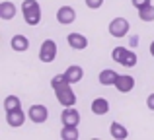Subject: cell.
Wrapping results in <instances>:
<instances>
[{
    "instance_id": "4",
    "label": "cell",
    "mask_w": 154,
    "mask_h": 140,
    "mask_svg": "<svg viewBox=\"0 0 154 140\" xmlns=\"http://www.w3.org/2000/svg\"><path fill=\"white\" fill-rule=\"evenodd\" d=\"M57 57V43L53 39H45L41 43V49H39V61L41 62H53Z\"/></svg>"
},
{
    "instance_id": "23",
    "label": "cell",
    "mask_w": 154,
    "mask_h": 140,
    "mask_svg": "<svg viewBox=\"0 0 154 140\" xmlns=\"http://www.w3.org/2000/svg\"><path fill=\"white\" fill-rule=\"evenodd\" d=\"M133 2V6L137 8V10H139V8H143V6H146V4H152L150 0H131Z\"/></svg>"
},
{
    "instance_id": "7",
    "label": "cell",
    "mask_w": 154,
    "mask_h": 140,
    "mask_svg": "<svg viewBox=\"0 0 154 140\" xmlns=\"http://www.w3.org/2000/svg\"><path fill=\"white\" fill-rule=\"evenodd\" d=\"M60 121H63V125L78 127L80 125V113H78V109H74V107H64L63 115H60Z\"/></svg>"
},
{
    "instance_id": "11",
    "label": "cell",
    "mask_w": 154,
    "mask_h": 140,
    "mask_svg": "<svg viewBox=\"0 0 154 140\" xmlns=\"http://www.w3.org/2000/svg\"><path fill=\"white\" fill-rule=\"evenodd\" d=\"M117 78H119V74H117L115 70H111V68L102 70V72H100V76H98V80H100L102 86H115Z\"/></svg>"
},
{
    "instance_id": "10",
    "label": "cell",
    "mask_w": 154,
    "mask_h": 140,
    "mask_svg": "<svg viewBox=\"0 0 154 140\" xmlns=\"http://www.w3.org/2000/svg\"><path fill=\"white\" fill-rule=\"evenodd\" d=\"M23 121H26V113L22 109H14V111H6V123L10 127H22Z\"/></svg>"
},
{
    "instance_id": "19",
    "label": "cell",
    "mask_w": 154,
    "mask_h": 140,
    "mask_svg": "<svg viewBox=\"0 0 154 140\" xmlns=\"http://www.w3.org/2000/svg\"><path fill=\"white\" fill-rule=\"evenodd\" d=\"M4 109L6 111H14V109H22V101L18 95H8L4 99Z\"/></svg>"
},
{
    "instance_id": "20",
    "label": "cell",
    "mask_w": 154,
    "mask_h": 140,
    "mask_svg": "<svg viewBox=\"0 0 154 140\" xmlns=\"http://www.w3.org/2000/svg\"><path fill=\"white\" fill-rule=\"evenodd\" d=\"M137 62H139V58H137V53L129 49L127 53H125V57H123V61H121V64L127 66V68H133V66H135Z\"/></svg>"
},
{
    "instance_id": "12",
    "label": "cell",
    "mask_w": 154,
    "mask_h": 140,
    "mask_svg": "<svg viewBox=\"0 0 154 140\" xmlns=\"http://www.w3.org/2000/svg\"><path fill=\"white\" fill-rule=\"evenodd\" d=\"M66 78H68V82L70 84H78L80 80L84 78V68L82 66H78V64H72V66H68L66 68Z\"/></svg>"
},
{
    "instance_id": "15",
    "label": "cell",
    "mask_w": 154,
    "mask_h": 140,
    "mask_svg": "<svg viewBox=\"0 0 154 140\" xmlns=\"http://www.w3.org/2000/svg\"><path fill=\"white\" fill-rule=\"evenodd\" d=\"M109 133H111V136L115 140H125L129 136V130L125 129V125H121V123H111V127H109Z\"/></svg>"
},
{
    "instance_id": "8",
    "label": "cell",
    "mask_w": 154,
    "mask_h": 140,
    "mask_svg": "<svg viewBox=\"0 0 154 140\" xmlns=\"http://www.w3.org/2000/svg\"><path fill=\"white\" fill-rule=\"evenodd\" d=\"M115 88L119 94H129V91H133V88H135V78L129 74H119V78H117L115 82Z\"/></svg>"
},
{
    "instance_id": "9",
    "label": "cell",
    "mask_w": 154,
    "mask_h": 140,
    "mask_svg": "<svg viewBox=\"0 0 154 140\" xmlns=\"http://www.w3.org/2000/svg\"><path fill=\"white\" fill-rule=\"evenodd\" d=\"M66 41H68V45L72 47V49H76V51H84L88 47V39H86V35H82V33H68V37H66Z\"/></svg>"
},
{
    "instance_id": "17",
    "label": "cell",
    "mask_w": 154,
    "mask_h": 140,
    "mask_svg": "<svg viewBox=\"0 0 154 140\" xmlns=\"http://www.w3.org/2000/svg\"><path fill=\"white\" fill-rule=\"evenodd\" d=\"M60 136H63V140H76V138H78V127L63 125V130H60Z\"/></svg>"
},
{
    "instance_id": "1",
    "label": "cell",
    "mask_w": 154,
    "mask_h": 140,
    "mask_svg": "<svg viewBox=\"0 0 154 140\" xmlns=\"http://www.w3.org/2000/svg\"><path fill=\"white\" fill-rule=\"evenodd\" d=\"M72 84L68 82L66 74H57L51 80V88L55 90V95L63 107H74L76 105V94L72 91Z\"/></svg>"
},
{
    "instance_id": "3",
    "label": "cell",
    "mask_w": 154,
    "mask_h": 140,
    "mask_svg": "<svg viewBox=\"0 0 154 140\" xmlns=\"http://www.w3.org/2000/svg\"><path fill=\"white\" fill-rule=\"evenodd\" d=\"M109 35H113V37L121 39L125 37V35L129 33V29H131V23H129L127 18H113L111 22H109Z\"/></svg>"
},
{
    "instance_id": "16",
    "label": "cell",
    "mask_w": 154,
    "mask_h": 140,
    "mask_svg": "<svg viewBox=\"0 0 154 140\" xmlns=\"http://www.w3.org/2000/svg\"><path fill=\"white\" fill-rule=\"evenodd\" d=\"M16 16V4H12L10 0H4L0 4V18L2 19H12Z\"/></svg>"
},
{
    "instance_id": "25",
    "label": "cell",
    "mask_w": 154,
    "mask_h": 140,
    "mask_svg": "<svg viewBox=\"0 0 154 140\" xmlns=\"http://www.w3.org/2000/svg\"><path fill=\"white\" fill-rule=\"evenodd\" d=\"M150 55H152V57H154V41L150 43Z\"/></svg>"
},
{
    "instance_id": "13",
    "label": "cell",
    "mask_w": 154,
    "mask_h": 140,
    "mask_svg": "<svg viewBox=\"0 0 154 140\" xmlns=\"http://www.w3.org/2000/svg\"><path fill=\"white\" fill-rule=\"evenodd\" d=\"M90 109H92V113H94V115H105L109 111V101L105 97H96L94 101H92Z\"/></svg>"
},
{
    "instance_id": "21",
    "label": "cell",
    "mask_w": 154,
    "mask_h": 140,
    "mask_svg": "<svg viewBox=\"0 0 154 140\" xmlns=\"http://www.w3.org/2000/svg\"><path fill=\"white\" fill-rule=\"evenodd\" d=\"M127 51L129 49H125V47H115V49L111 51V58L121 64V61H123V57H125V53H127Z\"/></svg>"
},
{
    "instance_id": "18",
    "label": "cell",
    "mask_w": 154,
    "mask_h": 140,
    "mask_svg": "<svg viewBox=\"0 0 154 140\" xmlns=\"http://www.w3.org/2000/svg\"><path fill=\"white\" fill-rule=\"evenodd\" d=\"M139 18L143 22H154V6L152 4H146V6L139 8Z\"/></svg>"
},
{
    "instance_id": "24",
    "label": "cell",
    "mask_w": 154,
    "mask_h": 140,
    "mask_svg": "<svg viewBox=\"0 0 154 140\" xmlns=\"http://www.w3.org/2000/svg\"><path fill=\"white\" fill-rule=\"evenodd\" d=\"M146 107H148L150 111H154V94H150V95L146 97Z\"/></svg>"
},
{
    "instance_id": "14",
    "label": "cell",
    "mask_w": 154,
    "mask_h": 140,
    "mask_svg": "<svg viewBox=\"0 0 154 140\" xmlns=\"http://www.w3.org/2000/svg\"><path fill=\"white\" fill-rule=\"evenodd\" d=\"M10 45H12V49H14V51H18V53H23V51L29 49V39H27L26 35H14Z\"/></svg>"
},
{
    "instance_id": "5",
    "label": "cell",
    "mask_w": 154,
    "mask_h": 140,
    "mask_svg": "<svg viewBox=\"0 0 154 140\" xmlns=\"http://www.w3.org/2000/svg\"><path fill=\"white\" fill-rule=\"evenodd\" d=\"M27 117L31 119V123H37V125H41V123L47 121V117H49V109H47L45 105H31L29 111H27Z\"/></svg>"
},
{
    "instance_id": "6",
    "label": "cell",
    "mask_w": 154,
    "mask_h": 140,
    "mask_svg": "<svg viewBox=\"0 0 154 140\" xmlns=\"http://www.w3.org/2000/svg\"><path fill=\"white\" fill-rule=\"evenodd\" d=\"M74 19H76V12L72 6H63L57 10V22L60 25H70V23H74Z\"/></svg>"
},
{
    "instance_id": "22",
    "label": "cell",
    "mask_w": 154,
    "mask_h": 140,
    "mask_svg": "<svg viewBox=\"0 0 154 140\" xmlns=\"http://www.w3.org/2000/svg\"><path fill=\"white\" fill-rule=\"evenodd\" d=\"M84 2H86V6L90 10H98V8L103 6V0H84Z\"/></svg>"
},
{
    "instance_id": "2",
    "label": "cell",
    "mask_w": 154,
    "mask_h": 140,
    "mask_svg": "<svg viewBox=\"0 0 154 140\" xmlns=\"http://www.w3.org/2000/svg\"><path fill=\"white\" fill-rule=\"evenodd\" d=\"M22 14H23L26 23L31 27L39 25V22H41V6H39L37 0H23L22 2Z\"/></svg>"
}]
</instances>
